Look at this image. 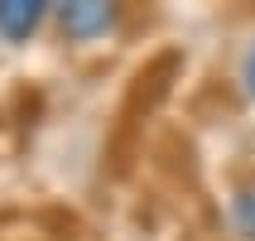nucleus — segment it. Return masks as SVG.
Listing matches in <instances>:
<instances>
[{
    "label": "nucleus",
    "mask_w": 255,
    "mask_h": 241,
    "mask_svg": "<svg viewBox=\"0 0 255 241\" xmlns=\"http://www.w3.org/2000/svg\"><path fill=\"white\" fill-rule=\"evenodd\" d=\"M58 19H63V29L72 39H92V34H106L116 24V5H106V0H72V5L58 10Z\"/></svg>",
    "instance_id": "nucleus-1"
},
{
    "label": "nucleus",
    "mask_w": 255,
    "mask_h": 241,
    "mask_svg": "<svg viewBox=\"0 0 255 241\" xmlns=\"http://www.w3.org/2000/svg\"><path fill=\"white\" fill-rule=\"evenodd\" d=\"M43 14H48L43 0H0V34L5 39H29Z\"/></svg>",
    "instance_id": "nucleus-2"
},
{
    "label": "nucleus",
    "mask_w": 255,
    "mask_h": 241,
    "mask_svg": "<svg viewBox=\"0 0 255 241\" xmlns=\"http://www.w3.org/2000/svg\"><path fill=\"white\" fill-rule=\"evenodd\" d=\"M231 217H236V227H241V237H251V241H255V188L236 193V203H231Z\"/></svg>",
    "instance_id": "nucleus-3"
},
{
    "label": "nucleus",
    "mask_w": 255,
    "mask_h": 241,
    "mask_svg": "<svg viewBox=\"0 0 255 241\" xmlns=\"http://www.w3.org/2000/svg\"><path fill=\"white\" fill-rule=\"evenodd\" d=\"M246 87H251V97H255V48L246 53Z\"/></svg>",
    "instance_id": "nucleus-4"
}]
</instances>
